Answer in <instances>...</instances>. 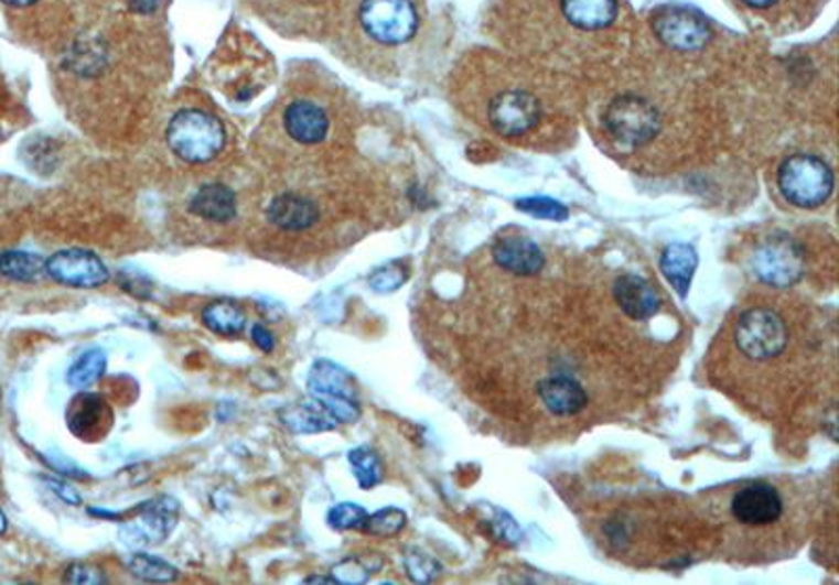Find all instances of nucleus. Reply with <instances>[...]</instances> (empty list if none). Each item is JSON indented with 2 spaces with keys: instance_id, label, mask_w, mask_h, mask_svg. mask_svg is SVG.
<instances>
[{
  "instance_id": "nucleus-1",
  "label": "nucleus",
  "mask_w": 839,
  "mask_h": 585,
  "mask_svg": "<svg viewBox=\"0 0 839 585\" xmlns=\"http://www.w3.org/2000/svg\"><path fill=\"white\" fill-rule=\"evenodd\" d=\"M166 143L181 160L206 164L223 152L227 130L216 116L204 109H181L169 122Z\"/></svg>"
},
{
  "instance_id": "nucleus-2",
  "label": "nucleus",
  "mask_w": 839,
  "mask_h": 585,
  "mask_svg": "<svg viewBox=\"0 0 839 585\" xmlns=\"http://www.w3.org/2000/svg\"><path fill=\"white\" fill-rule=\"evenodd\" d=\"M776 185L792 206L815 210L833 194L836 176L822 158L813 153H794L778 166Z\"/></svg>"
},
{
  "instance_id": "nucleus-3",
  "label": "nucleus",
  "mask_w": 839,
  "mask_h": 585,
  "mask_svg": "<svg viewBox=\"0 0 839 585\" xmlns=\"http://www.w3.org/2000/svg\"><path fill=\"white\" fill-rule=\"evenodd\" d=\"M604 129L625 150H638L650 143L661 129V116L645 97L622 95L604 109Z\"/></svg>"
},
{
  "instance_id": "nucleus-4",
  "label": "nucleus",
  "mask_w": 839,
  "mask_h": 585,
  "mask_svg": "<svg viewBox=\"0 0 839 585\" xmlns=\"http://www.w3.org/2000/svg\"><path fill=\"white\" fill-rule=\"evenodd\" d=\"M734 343L747 359L771 361L785 353L789 345V329L785 319L773 308L753 306L739 317Z\"/></svg>"
},
{
  "instance_id": "nucleus-5",
  "label": "nucleus",
  "mask_w": 839,
  "mask_h": 585,
  "mask_svg": "<svg viewBox=\"0 0 839 585\" xmlns=\"http://www.w3.org/2000/svg\"><path fill=\"white\" fill-rule=\"evenodd\" d=\"M306 389L311 399L322 403L327 412L336 418L338 424H353L359 420L362 408L351 373L343 366L318 359L306 378Z\"/></svg>"
},
{
  "instance_id": "nucleus-6",
  "label": "nucleus",
  "mask_w": 839,
  "mask_h": 585,
  "mask_svg": "<svg viewBox=\"0 0 839 585\" xmlns=\"http://www.w3.org/2000/svg\"><path fill=\"white\" fill-rule=\"evenodd\" d=\"M181 506L171 496H158L139 503L130 519L118 529V538L129 548H150L166 542L179 524Z\"/></svg>"
},
{
  "instance_id": "nucleus-7",
  "label": "nucleus",
  "mask_w": 839,
  "mask_h": 585,
  "mask_svg": "<svg viewBox=\"0 0 839 585\" xmlns=\"http://www.w3.org/2000/svg\"><path fill=\"white\" fill-rule=\"evenodd\" d=\"M490 124L506 139L531 134L541 122V101L529 88L510 87L495 93L487 106Z\"/></svg>"
},
{
  "instance_id": "nucleus-8",
  "label": "nucleus",
  "mask_w": 839,
  "mask_h": 585,
  "mask_svg": "<svg viewBox=\"0 0 839 585\" xmlns=\"http://www.w3.org/2000/svg\"><path fill=\"white\" fill-rule=\"evenodd\" d=\"M359 20L367 34L383 44L408 43L418 30L411 0H364Z\"/></svg>"
},
{
  "instance_id": "nucleus-9",
  "label": "nucleus",
  "mask_w": 839,
  "mask_h": 585,
  "mask_svg": "<svg viewBox=\"0 0 839 585\" xmlns=\"http://www.w3.org/2000/svg\"><path fill=\"white\" fill-rule=\"evenodd\" d=\"M755 278L773 288H789L804 275V252L789 238L764 241L753 257Z\"/></svg>"
},
{
  "instance_id": "nucleus-10",
  "label": "nucleus",
  "mask_w": 839,
  "mask_h": 585,
  "mask_svg": "<svg viewBox=\"0 0 839 585\" xmlns=\"http://www.w3.org/2000/svg\"><path fill=\"white\" fill-rule=\"evenodd\" d=\"M46 275L67 288L95 290L109 282L108 267L90 250H60L46 259Z\"/></svg>"
},
{
  "instance_id": "nucleus-11",
  "label": "nucleus",
  "mask_w": 839,
  "mask_h": 585,
  "mask_svg": "<svg viewBox=\"0 0 839 585\" xmlns=\"http://www.w3.org/2000/svg\"><path fill=\"white\" fill-rule=\"evenodd\" d=\"M653 30L661 43L671 51L695 53L710 41V30L706 22L680 7H669L655 15Z\"/></svg>"
},
{
  "instance_id": "nucleus-12",
  "label": "nucleus",
  "mask_w": 839,
  "mask_h": 585,
  "mask_svg": "<svg viewBox=\"0 0 839 585\" xmlns=\"http://www.w3.org/2000/svg\"><path fill=\"white\" fill-rule=\"evenodd\" d=\"M783 510L778 489L768 483H750L731 499L732 519L745 527H771L781 520Z\"/></svg>"
},
{
  "instance_id": "nucleus-13",
  "label": "nucleus",
  "mask_w": 839,
  "mask_h": 585,
  "mask_svg": "<svg viewBox=\"0 0 839 585\" xmlns=\"http://www.w3.org/2000/svg\"><path fill=\"white\" fill-rule=\"evenodd\" d=\"M114 422L108 401L95 392H80L67 408V429L83 441H101Z\"/></svg>"
},
{
  "instance_id": "nucleus-14",
  "label": "nucleus",
  "mask_w": 839,
  "mask_h": 585,
  "mask_svg": "<svg viewBox=\"0 0 839 585\" xmlns=\"http://www.w3.org/2000/svg\"><path fill=\"white\" fill-rule=\"evenodd\" d=\"M613 292H615V301L622 306V311L634 322L650 319L659 311V304H661V299H659L657 290L653 288V283L646 282L645 278L634 275V273L622 275L615 282Z\"/></svg>"
},
{
  "instance_id": "nucleus-15",
  "label": "nucleus",
  "mask_w": 839,
  "mask_h": 585,
  "mask_svg": "<svg viewBox=\"0 0 839 585\" xmlns=\"http://www.w3.org/2000/svg\"><path fill=\"white\" fill-rule=\"evenodd\" d=\"M495 264L515 275H536L544 267V252L536 241L520 236L502 238L494 248Z\"/></svg>"
},
{
  "instance_id": "nucleus-16",
  "label": "nucleus",
  "mask_w": 839,
  "mask_h": 585,
  "mask_svg": "<svg viewBox=\"0 0 839 585\" xmlns=\"http://www.w3.org/2000/svg\"><path fill=\"white\" fill-rule=\"evenodd\" d=\"M283 129L304 145L322 143L330 129L327 113L313 101H294L283 111Z\"/></svg>"
},
{
  "instance_id": "nucleus-17",
  "label": "nucleus",
  "mask_w": 839,
  "mask_h": 585,
  "mask_svg": "<svg viewBox=\"0 0 839 585\" xmlns=\"http://www.w3.org/2000/svg\"><path fill=\"white\" fill-rule=\"evenodd\" d=\"M560 13L573 28L601 32L620 18V0H560Z\"/></svg>"
},
{
  "instance_id": "nucleus-18",
  "label": "nucleus",
  "mask_w": 839,
  "mask_h": 585,
  "mask_svg": "<svg viewBox=\"0 0 839 585\" xmlns=\"http://www.w3.org/2000/svg\"><path fill=\"white\" fill-rule=\"evenodd\" d=\"M538 394L544 408L555 415H576L588 403L583 387L569 376L544 378L538 384Z\"/></svg>"
},
{
  "instance_id": "nucleus-19",
  "label": "nucleus",
  "mask_w": 839,
  "mask_h": 585,
  "mask_svg": "<svg viewBox=\"0 0 839 585\" xmlns=\"http://www.w3.org/2000/svg\"><path fill=\"white\" fill-rule=\"evenodd\" d=\"M278 418L292 434L327 433V431H334L338 426L336 418L315 399L286 405V408H281Z\"/></svg>"
},
{
  "instance_id": "nucleus-20",
  "label": "nucleus",
  "mask_w": 839,
  "mask_h": 585,
  "mask_svg": "<svg viewBox=\"0 0 839 585\" xmlns=\"http://www.w3.org/2000/svg\"><path fill=\"white\" fill-rule=\"evenodd\" d=\"M267 217L283 231H304L318 223L320 210L311 199L302 195L281 194L269 206Z\"/></svg>"
},
{
  "instance_id": "nucleus-21",
  "label": "nucleus",
  "mask_w": 839,
  "mask_h": 585,
  "mask_svg": "<svg viewBox=\"0 0 839 585\" xmlns=\"http://www.w3.org/2000/svg\"><path fill=\"white\" fill-rule=\"evenodd\" d=\"M190 210H192V215L204 218V220L229 223L237 215L236 194L223 183L204 185L192 197Z\"/></svg>"
},
{
  "instance_id": "nucleus-22",
  "label": "nucleus",
  "mask_w": 839,
  "mask_h": 585,
  "mask_svg": "<svg viewBox=\"0 0 839 585\" xmlns=\"http://www.w3.org/2000/svg\"><path fill=\"white\" fill-rule=\"evenodd\" d=\"M697 262L699 259H697L695 248H690L687 243H671L661 254L659 269H661L667 282L671 283V288L678 292L680 299H685L689 294Z\"/></svg>"
},
{
  "instance_id": "nucleus-23",
  "label": "nucleus",
  "mask_w": 839,
  "mask_h": 585,
  "mask_svg": "<svg viewBox=\"0 0 839 585\" xmlns=\"http://www.w3.org/2000/svg\"><path fill=\"white\" fill-rule=\"evenodd\" d=\"M202 322L218 336H237L246 327V311L236 301H215L202 311Z\"/></svg>"
},
{
  "instance_id": "nucleus-24",
  "label": "nucleus",
  "mask_w": 839,
  "mask_h": 585,
  "mask_svg": "<svg viewBox=\"0 0 839 585\" xmlns=\"http://www.w3.org/2000/svg\"><path fill=\"white\" fill-rule=\"evenodd\" d=\"M46 260L32 252L7 250L0 254V275L11 282L36 283L46 275Z\"/></svg>"
},
{
  "instance_id": "nucleus-25",
  "label": "nucleus",
  "mask_w": 839,
  "mask_h": 585,
  "mask_svg": "<svg viewBox=\"0 0 839 585\" xmlns=\"http://www.w3.org/2000/svg\"><path fill=\"white\" fill-rule=\"evenodd\" d=\"M106 369L108 355L101 348H88L67 371V384L76 390L88 389L104 378Z\"/></svg>"
},
{
  "instance_id": "nucleus-26",
  "label": "nucleus",
  "mask_w": 839,
  "mask_h": 585,
  "mask_svg": "<svg viewBox=\"0 0 839 585\" xmlns=\"http://www.w3.org/2000/svg\"><path fill=\"white\" fill-rule=\"evenodd\" d=\"M127 566L137 579L151 584H171L179 577V568L174 564L148 552H135L127 561Z\"/></svg>"
},
{
  "instance_id": "nucleus-27",
  "label": "nucleus",
  "mask_w": 839,
  "mask_h": 585,
  "mask_svg": "<svg viewBox=\"0 0 839 585\" xmlns=\"http://www.w3.org/2000/svg\"><path fill=\"white\" fill-rule=\"evenodd\" d=\"M348 464L362 489H374L383 480V462L369 447H357L348 454Z\"/></svg>"
},
{
  "instance_id": "nucleus-28",
  "label": "nucleus",
  "mask_w": 839,
  "mask_h": 585,
  "mask_svg": "<svg viewBox=\"0 0 839 585\" xmlns=\"http://www.w3.org/2000/svg\"><path fill=\"white\" fill-rule=\"evenodd\" d=\"M383 566L378 556H351L332 568V577L336 584H366L367 579Z\"/></svg>"
},
{
  "instance_id": "nucleus-29",
  "label": "nucleus",
  "mask_w": 839,
  "mask_h": 585,
  "mask_svg": "<svg viewBox=\"0 0 839 585\" xmlns=\"http://www.w3.org/2000/svg\"><path fill=\"white\" fill-rule=\"evenodd\" d=\"M406 522H408V517L404 510L383 508L374 514H367L364 524H362V531L367 535H376V538H392L406 527Z\"/></svg>"
},
{
  "instance_id": "nucleus-30",
  "label": "nucleus",
  "mask_w": 839,
  "mask_h": 585,
  "mask_svg": "<svg viewBox=\"0 0 839 585\" xmlns=\"http://www.w3.org/2000/svg\"><path fill=\"white\" fill-rule=\"evenodd\" d=\"M366 517V508H362L359 503H353V501H345V503L332 506L327 510L325 520L336 531H351V529H362Z\"/></svg>"
},
{
  "instance_id": "nucleus-31",
  "label": "nucleus",
  "mask_w": 839,
  "mask_h": 585,
  "mask_svg": "<svg viewBox=\"0 0 839 585\" xmlns=\"http://www.w3.org/2000/svg\"><path fill=\"white\" fill-rule=\"evenodd\" d=\"M517 208L531 217L548 218V220H564L569 217V208L552 197H525V199H518Z\"/></svg>"
},
{
  "instance_id": "nucleus-32",
  "label": "nucleus",
  "mask_w": 839,
  "mask_h": 585,
  "mask_svg": "<svg viewBox=\"0 0 839 585\" xmlns=\"http://www.w3.org/2000/svg\"><path fill=\"white\" fill-rule=\"evenodd\" d=\"M406 280H408V271L401 264L390 262L387 267H383L369 275V288L374 292L387 294V292H395L397 288H401Z\"/></svg>"
},
{
  "instance_id": "nucleus-33",
  "label": "nucleus",
  "mask_w": 839,
  "mask_h": 585,
  "mask_svg": "<svg viewBox=\"0 0 839 585\" xmlns=\"http://www.w3.org/2000/svg\"><path fill=\"white\" fill-rule=\"evenodd\" d=\"M406 568H408L409 579L418 582V584H429L437 573H439V564L432 561L431 556L418 552V550H411L406 556Z\"/></svg>"
},
{
  "instance_id": "nucleus-34",
  "label": "nucleus",
  "mask_w": 839,
  "mask_h": 585,
  "mask_svg": "<svg viewBox=\"0 0 839 585\" xmlns=\"http://www.w3.org/2000/svg\"><path fill=\"white\" fill-rule=\"evenodd\" d=\"M64 582L76 585L108 584L106 573L93 563H72L65 568Z\"/></svg>"
},
{
  "instance_id": "nucleus-35",
  "label": "nucleus",
  "mask_w": 839,
  "mask_h": 585,
  "mask_svg": "<svg viewBox=\"0 0 839 585\" xmlns=\"http://www.w3.org/2000/svg\"><path fill=\"white\" fill-rule=\"evenodd\" d=\"M118 283H120V288L125 292H129L135 299L146 301V299L151 296V283L146 275H139L135 271H120L118 273Z\"/></svg>"
},
{
  "instance_id": "nucleus-36",
  "label": "nucleus",
  "mask_w": 839,
  "mask_h": 585,
  "mask_svg": "<svg viewBox=\"0 0 839 585\" xmlns=\"http://www.w3.org/2000/svg\"><path fill=\"white\" fill-rule=\"evenodd\" d=\"M49 466L60 473L62 477L78 478V480H88V473L85 468H80L76 462H72L69 457H65L64 454L44 455Z\"/></svg>"
},
{
  "instance_id": "nucleus-37",
  "label": "nucleus",
  "mask_w": 839,
  "mask_h": 585,
  "mask_svg": "<svg viewBox=\"0 0 839 585\" xmlns=\"http://www.w3.org/2000/svg\"><path fill=\"white\" fill-rule=\"evenodd\" d=\"M44 483L51 487V491L57 496V498L62 499V501H65L67 506H80L83 503V498H80V494H78V489H74V487H69L65 480H62V478H51L46 477L44 478Z\"/></svg>"
},
{
  "instance_id": "nucleus-38",
  "label": "nucleus",
  "mask_w": 839,
  "mask_h": 585,
  "mask_svg": "<svg viewBox=\"0 0 839 585\" xmlns=\"http://www.w3.org/2000/svg\"><path fill=\"white\" fill-rule=\"evenodd\" d=\"M250 334H252L255 345H257L262 353H273V350H276V336H273L265 325H255Z\"/></svg>"
},
{
  "instance_id": "nucleus-39",
  "label": "nucleus",
  "mask_w": 839,
  "mask_h": 585,
  "mask_svg": "<svg viewBox=\"0 0 839 585\" xmlns=\"http://www.w3.org/2000/svg\"><path fill=\"white\" fill-rule=\"evenodd\" d=\"M129 4L137 13H151L160 7V0H129Z\"/></svg>"
},
{
  "instance_id": "nucleus-40",
  "label": "nucleus",
  "mask_w": 839,
  "mask_h": 585,
  "mask_svg": "<svg viewBox=\"0 0 839 585\" xmlns=\"http://www.w3.org/2000/svg\"><path fill=\"white\" fill-rule=\"evenodd\" d=\"M741 2L755 11H766V9H773L778 0H741Z\"/></svg>"
},
{
  "instance_id": "nucleus-41",
  "label": "nucleus",
  "mask_w": 839,
  "mask_h": 585,
  "mask_svg": "<svg viewBox=\"0 0 839 585\" xmlns=\"http://www.w3.org/2000/svg\"><path fill=\"white\" fill-rule=\"evenodd\" d=\"M304 584H336V582H334V577H332V575H327V577L311 575V577H306V579H304Z\"/></svg>"
},
{
  "instance_id": "nucleus-42",
  "label": "nucleus",
  "mask_w": 839,
  "mask_h": 585,
  "mask_svg": "<svg viewBox=\"0 0 839 585\" xmlns=\"http://www.w3.org/2000/svg\"><path fill=\"white\" fill-rule=\"evenodd\" d=\"M4 4H11V7H28V4H32V2H36V0H2Z\"/></svg>"
},
{
  "instance_id": "nucleus-43",
  "label": "nucleus",
  "mask_w": 839,
  "mask_h": 585,
  "mask_svg": "<svg viewBox=\"0 0 839 585\" xmlns=\"http://www.w3.org/2000/svg\"><path fill=\"white\" fill-rule=\"evenodd\" d=\"M7 531V517H4V512L0 510V535Z\"/></svg>"
}]
</instances>
